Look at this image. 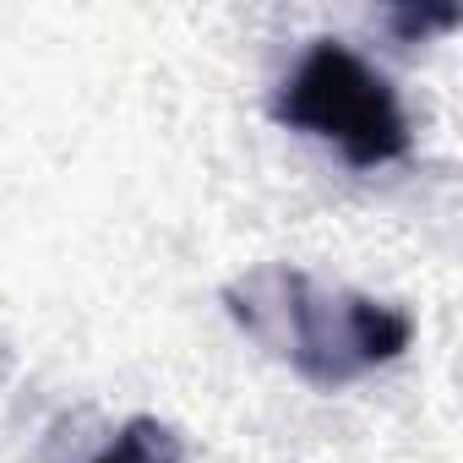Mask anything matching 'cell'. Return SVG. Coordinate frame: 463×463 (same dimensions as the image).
Listing matches in <instances>:
<instances>
[{"label": "cell", "mask_w": 463, "mask_h": 463, "mask_svg": "<svg viewBox=\"0 0 463 463\" xmlns=\"http://www.w3.org/2000/svg\"><path fill=\"white\" fill-rule=\"evenodd\" d=\"M229 300H235V317L268 349H279L317 387H344V382L365 376L371 365L398 360L414 333V322L398 306L322 289L317 279L284 273V268L251 273Z\"/></svg>", "instance_id": "obj_1"}, {"label": "cell", "mask_w": 463, "mask_h": 463, "mask_svg": "<svg viewBox=\"0 0 463 463\" xmlns=\"http://www.w3.org/2000/svg\"><path fill=\"white\" fill-rule=\"evenodd\" d=\"M279 120L317 142H333L360 169H382L409 153V115L398 104V88L338 39H317L295 61L279 88Z\"/></svg>", "instance_id": "obj_2"}, {"label": "cell", "mask_w": 463, "mask_h": 463, "mask_svg": "<svg viewBox=\"0 0 463 463\" xmlns=\"http://www.w3.org/2000/svg\"><path fill=\"white\" fill-rule=\"evenodd\" d=\"M93 463H185V447L169 425L158 420H131L115 441L93 452Z\"/></svg>", "instance_id": "obj_3"}]
</instances>
